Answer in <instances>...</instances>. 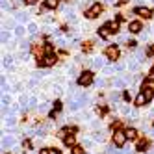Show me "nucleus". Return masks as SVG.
I'll list each match as a JSON object with an SVG mask.
<instances>
[{
	"label": "nucleus",
	"instance_id": "13",
	"mask_svg": "<svg viewBox=\"0 0 154 154\" xmlns=\"http://www.w3.org/2000/svg\"><path fill=\"white\" fill-rule=\"evenodd\" d=\"M13 145H15V139H13V137H4V139H2V147L8 149V147H13Z\"/></svg>",
	"mask_w": 154,
	"mask_h": 154
},
{
	"label": "nucleus",
	"instance_id": "29",
	"mask_svg": "<svg viewBox=\"0 0 154 154\" xmlns=\"http://www.w3.org/2000/svg\"><path fill=\"white\" fill-rule=\"evenodd\" d=\"M147 54H149V56H152V54H154V45H150V47L147 48Z\"/></svg>",
	"mask_w": 154,
	"mask_h": 154
},
{
	"label": "nucleus",
	"instance_id": "5",
	"mask_svg": "<svg viewBox=\"0 0 154 154\" xmlns=\"http://www.w3.org/2000/svg\"><path fill=\"white\" fill-rule=\"evenodd\" d=\"M106 56H108V60H119V47L117 45H112V47H108L106 48Z\"/></svg>",
	"mask_w": 154,
	"mask_h": 154
},
{
	"label": "nucleus",
	"instance_id": "35",
	"mask_svg": "<svg viewBox=\"0 0 154 154\" xmlns=\"http://www.w3.org/2000/svg\"><path fill=\"white\" fill-rule=\"evenodd\" d=\"M150 30H154V26H152V28H150Z\"/></svg>",
	"mask_w": 154,
	"mask_h": 154
},
{
	"label": "nucleus",
	"instance_id": "31",
	"mask_svg": "<svg viewBox=\"0 0 154 154\" xmlns=\"http://www.w3.org/2000/svg\"><path fill=\"white\" fill-rule=\"evenodd\" d=\"M26 2H28V4H35V2H37V0H26Z\"/></svg>",
	"mask_w": 154,
	"mask_h": 154
},
{
	"label": "nucleus",
	"instance_id": "17",
	"mask_svg": "<svg viewBox=\"0 0 154 154\" xmlns=\"http://www.w3.org/2000/svg\"><path fill=\"white\" fill-rule=\"evenodd\" d=\"M125 84H126V82H125L123 78H115V80H113V87H117V89H119V87H125Z\"/></svg>",
	"mask_w": 154,
	"mask_h": 154
},
{
	"label": "nucleus",
	"instance_id": "25",
	"mask_svg": "<svg viewBox=\"0 0 154 154\" xmlns=\"http://www.w3.org/2000/svg\"><path fill=\"white\" fill-rule=\"evenodd\" d=\"M72 154H84V149L82 147H72Z\"/></svg>",
	"mask_w": 154,
	"mask_h": 154
},
{
	"label": "nucleus",
	"instance_id": "34",
	"mask_svg": "<svg viewBox=\"0 0 154 154\" xmlns=\"http://www.w3.org/2000/svg\"><path fill=\"white\" fill-rule=\"evenodd\" d=\"M152 136H154V130H152Z\"/></svg>",
	"mask_w": 154,
	"mask_h": 154
},
{
	"label": "nucleus",
	"instance_id": "19",
	"mask_svg": "<svg viewBox=\"0 0 154 154\" xmlns=\"http://www.w3.org/2000/svg\"><path fill=\"white\" fill-rule=\"evenodd\" d=\"M9 39H11V35H9L8 32L4 30V32H2V43H9Z\"/></svg>",
	"mask_w": 154,
	"mask_h": 154
},
{
	"label": "nucleus",
	"instance_id": "30",
	"mask_svg": "<svg viewBox=\"0 0 154 154\" xmlns=\"http://www.w3.org/2000/svg\"><path fill=\"white\" fill-rule=\"evenodd\" d=\"M39 154H52V152H50L48 149H41V150H39Z\"/></svg>",
	"mask_w": 154,
	"mask_h": 154
},
{
	"label": "nucleus",
	"instance_id": "6",
	"mask_svg": "<svg viewBox=\"0 0 154 154\" xmlns=\"http://www.w3.org/2000/svg\"><path fill=\"white\" fill-rule=\"evenodd\" d=\"M128 30H130V34H141L143 24L139 23V20H132V23H130V26H128Z\"/></svg>",
	"mask_w": 154,
	"mask_h": 154
},
{
	"label": "nucleus",
	"instance_id": "27",
	"mask_svg": "<svg viewBox=\"0 0 154 154\" xmlns=\"http://www.w3.org/2000/svg\"><path fill=\"white\" fill-rule=\"evenodd\" d=\"M28 102H30V106H35V104H37V98H35V97H32Z\"/></svg>",
	"mask_w": 154,
	"mask_h": 154
},
{
	"label": "nucleus",
	"instance_id": "33",
	"mask_svg": "<svg viewBox=\"0 0 154 154\" xmlns=\"http://www.w3.org/2000/svg\"><path fill=\"white\" fill-rule=\"evenodd\" d=\"M108 2H115V0H108Z\"/></svg>",
	"mask_w": 154,
	"mask_h": 154
},
{
	"label": "nucleus",
	"instance_id": "11",
	"mask_svg": "<svg viewBox=\"0 0 154 154\" xmlns=\"http://www.w3.org/2000/svg\"><path fill=\"white\" fill-rule=\"evenodd\" d=\"M125 134H126V137H128V139H136V137H137L136 128H126V130H125Z\"/></svg>",
	"mask_w": 154,
	"mask_h": 154
},
{
	"label": "nucleus",
	"instance_id": "24",
	"mask_svg": "<svg viewBox=\"0 0 154 154\" xmlns=\"http://www.w3.org/2000/svg\"><path fill=\"white\" fill-rule=\"evenodd\" d=\"M95 141H98V143H102V141H104V136L100 134V132H97V134H95Z\"/></svg>",
	"mask_w": 154,
	"mask_h": 154
},
{
	"label": "nucleus",
	"instance_id": "2",
	"mask_svg": "<svg viewBox=\"0 0 154 154\" xmlns=\"http://www.w3.org/2000/svg\"><path fill=\"white\" fill-rule=\"evenodd\" d=\"M126 134L123 130H115L113 132V143H115V147H125V143H126Z\"/></svg>",
	"mask_w": 154,
	"mask_h": 154
},
{
	"label": "nucleus",
	"instance_id": "9",
	"mask_svg": "<svg viewBox=\"0 0 154 154\" xmlns=\"http://www.w3.org/2000/svg\"><path fill=\"white\" fill-rule=\"evenodd\" d=\"M63 143L65 145H69V147H74V143H76V136L74 134H67L63 137Z\"/></svg>",
	"mask_w": 154,
	"mask_h": 154
},
{
	"label": "nucleus",
	"instance_id": "20",
	"mask_svg": "<svg viewBox=\"0 0 154 154\" xmlns=\"http://www.w3.org/2000/svg\"><path fill=\"white\" fill-rule=\"evenodd\" d=\"M17 20H20V23H26V20H28V13H20V15H17Z\"/></svg>",
	"mask_w": 154,
	"mask_h": 154
},
{
	"label": "nucleus",
	"instance_id": "28",
	"mask_svg": "<svg viewBox=\"0 0 154 154\" xmlns=\"http://www.w3.org/2000/svg\"><path fill=\"white\" fill-rule=\"evenodd\" d=\"M2 9H9V2H8V0H2Z\"/></svg>",
	"mask_w": 154,
	"mask_h": 154
},
{
	"label": "nucleus",
	"instance_id": "22",
	"mask_svg": "<svg viewBox=\"0 0 154 154\" xmlns=\"http://www.w3.org/2000/svg\"><path fill=\"white\" fill-rule=\"evenodd\" d=\"M2 63H4V67H9V65H11V56H6L2 60Z\"/></svg>",
	"mask_w": 154,
	"mask_h": 154
},
{
	"label": "nucleus",
	"instance_id": "26",
	"mask_svg": "<svg viewBox=\"0 0 154 154\" xmlns=\"http://www.w3.org/2000/svg\"><path fill=\"white\" fill-rule=\"evenodd\" d=\"M125 69H126L125 63H117V65H115V71H125Z\"/></svg>",
	"mask_w": 154,
	"mask_h": 154
},
{
	"label": "nucleus",
	"instance_id": "16",
	"mask_svg": "<svg viewBox=\"0 0 154 154\" xmlns=\"http://www.w3.org/2000/svg\"><path fill=\"white\" fill-rule=\"evenodd\" d=\"M98 34H100V37H108V34H109L108 24H106V26H102V28H98Z\"/></svg>",
	"mask_w": 154,
	"mask_h": 154
},
{
	"label": "nucleus",
	"instance_id": "8",
	"mask_svg": "<svg viewBox=\"0 0 154 154\" xmlns=\"http://www.w3.org/2000/svg\"><path fill=\"white\" fill-rule=\"evenodd\" d=\"M136 11H137L141 17H145V19H150V17H152V9H149V8H137Z\"/></svg>",
	"mask_w": 154,
	"mask_h": 154
},
{
	"label": "nucleus",
	"instance_id": "21",
	"mask_svg": "<svg viewBox=\"0 0 154 154\" xmlns=\"http://www.w3.org/2000/svg\"><path fill=\"white\" fill-rule=\"evenodd\" d=\"M28 32H30V34H37V26H35L34 23L28 24Z\"/></svg>",
	"mask_w": 154,
	"mask_h": 154
},
{
	"label": "nucleus",
	"instance_id": "14",
	"mask_svg": "<svg viewBox=\"0 0 154 154\" xmlns=\"http://www.w3.org/2000/svg\"><path fill=\"white\" fill-rule=\"evenodd\" d=\"M108 28H109V32H112V34H117V32H119V20H113V23H109Z\"/></svg>",
	"mask_w": 154,
	"mask_h": 154
},
{
	"label": "nucleus",
	"instance_id": "3",
	"mask_svg": "<svg viewBox=\"0 0 154 154\" xmlns=\"http://www.w3.org/2000/svg\"><path fill=\"white\" fill-rule=\"evenodd\" d=\"M91 82H93V72H91V71H84V72L78 76V85H84V87H85V85H89Z\"/></svg>",
	"mask_w": 154,
	"mask_h": 154
},
{
	"label": "nucleus",
	"instance_id": "23",
	"mask_svg": "<svg viewBox=\"0 0 154 154\" xmlns=\"http://www.w3.org/2000/svg\"><path fill=\"white\" fill-rule=\"evenodd\" d=\"M145 147H147V143H145V141H139L137 145H136V149H137V150H145Z\"/></svg>",
	"mask_w": 154,
	"mask_h": 154
},
{
	"label": "nucleus",
	"instance_id": "32",
	"mask_svg": "<svg viewBox=\"0 0 154 154\" xmlns=\"http://www.w3.org/2000/svg\"><path fill=\"white\" fill-rule=\"evenodd\" d=\"M152 74H154V65H152Z\"/></svg>",
	"mask_w": 154,
	"mask_h": 154
},
{
	"label": "nucleus",
	"instance_id": "1",
	"mask_svg": "<svg viewBox=\"0 0 154 154\" xmlns=\"http://www.w3.org/2000/svg\"><path fill=\"white\" fill-rule=\"evenodd\" d=\"M152 97H154V91H152V89H149V87H143V91L136 97L134 104H136V106H143L145 102H149Z\"/></svg>",
	"mask_w": 154,
	"mask_h": 154
},
{
	"label": "nucleus",
	"instance_id": "15",
	"mask_svg": "<svg viewBox=\"0 0 154 154\" xmlns=\"http://www.w3.org/2000/svg\"><path fill=\"white\" fill-rule=\"evenodd\" d=\"M45 8H48V9H56V8H58V0H45Z\"/></svg>",
	"mask_w": 154,
	"mask_h": 154
},
{
	"label": "nucleus",
	"instance_id": "12",
	"mask_svg": "<svg viewBox=\"0 0 154 154\" xmlns=\"http://www.w3.org/2000/svg\"><path fill=\"white\" fill-rule=\"evenodd\" d=\"M13 30H15V35H17V37H23V35H24V32H26V28H24L23 24H17Z\"/></svg>",
	"mask_w": 154,
	"mask_h": 154
},
{
	"label": "nucleus",
	"instance_id": "10",
	"mask_svg": "<svg viewBox=\"0 0 154 154\" xmlns=\"http://www.w3.org/2000/svg\"><path fill=\"white\" fill-rule=\"evenodd\" d=\"M106 63V58H95L93 60V69H102Z\"/></svg>",
	"mask_w": 154,
	"mask_h": 154
},
{
	"label": "nucleus",
	"instance_id": "18",
	"mask_svg": "<svg viewBox=\"0 0 154 154\" xmlns=\"http://www.w3.org/2000/svg\"><path fill=\"white\" fill-rule=\"evenodd\" d=\"M6 125H8V126H13V125H15V117H13V115L6 117Z\"/></svg>",
	"mask_w": 154,
	"mask_h": 154
},
{
	"label": "nucleus",
	"instance_id": "4",
	"mask_svg": "<svg viewBox=\"0 0 154 154\" xmlns=\"http://www.w3.org/2000/svg\"><path fill=\"white\" fill-rule=\"evenodd\" d=\"M100 11H102V6H100V4H93V6L89 8V11L85 13V17H87V19H95V17L100 15Z\"/></svg>",
	"mask_w": 154,
	"mask_h": 154
},
{
	"label": "nucleus",
	"instance_id": "7",
	"mask_svg": "<svg viewBox=\"0 0 154 154\" xmlns=\"http://www.w3.org/2000/svg\"><path fill=\"white\" fill-rule=\"evenodd\" d=\"M41 63H43V65H54V63H56V56H54L52 52H47V56L43 58Z\"/></svg>",
	"mask_w": 154,
	"mask_h": 154
}]
</instances>
